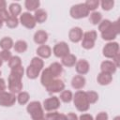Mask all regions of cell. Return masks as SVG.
Here are the masks:
<instances>
[{"label": "cell", "mask_w": 120, "mask_h": 120, "mask_svg": "<svg viewBox=\"0 0 120 120\" xmlns=\"http://www.w3.org/2000/svg\"><path fill=\"white\" fill-rule=\"evenodd\" d=\"M119 60H120V53H117V54L112 58V63L115 65V67H116V68H118V67H119V65H120Z\"/></svg>", "instance_id": "obj_46"}, {"label": "cell", "mask_w": 120, "mask_h": 120, "mask_svg": "<svg viewBox=\"0 0 120 120\" xmlns=\"http://www.w3.org/2000/svg\"><path fill=\"white\" fill-rule=\"evenodd\" d=\"M28 113L31 115L33 120H41L44 118V112L42 105L39 101H32L27 105L26 108Z\"/></svg>", "instance_id": "obj_3"}, {"label": "cell", "mask_w": 120, "mask_h": 120, "mask_svg": "<svg viewBox=\"0 0 120 120\" xmlns=\"http://www.w3.org/2000/svg\"><path fill=\"white\" fill-rule=\"evenodd\" d=\"M2 64H3V61H2V60H1V58H0V67L2 66Z\"/></svg>", "instance_id": "obj_51"}, {"label": "cell", "mask_w": 120, "mask_h": 120, "mask_svg": "<svg viewBox=\"0 0 120 120\" xmlns=\"http://www.w3.org/2000/svg\"><path fill=\"white\" fill-rule=\"evenodd\" d=\"M89 68H90L89 63L85 59H80L75 64V69H76L77 73L80 75H84V74L88 73Z\"/></svg>", "instance_id": "obj_13"}, {"label": "cell", "mask_w": 120, "mask_h": 120, "mask_svg": "<svg viewBox=\"0 0 120 120\" xmlns=\"http://www.w3.org/2000/svg\"><path fill=\"white\" fill-rule=\"evenodd\" d=\"M30 65L33 66L34 68H36L37 69H38V70L41 71L42 68H43V67H44V62H43V60L41 58H39V57L37 56V57H33L32 58Z\"/></svg>", "instance_id": "obj_32"}, {"label": "cell", "mask_w": 120, "mask_h": 120, "mask_svg": "<svg viewBox=\"0 0 120 120\" xmlns=\"http://www.w3.org/2000/svg\"><path fill=\"white\" fill-rule=\"evenodd\" d=\"M37 54L39 58H49L52 54V49L48 45H40L37 49Z\"/></svg>", "instance_id": "obj_18"}, {"label": "cell", "mask_w": 120, "mask_h": 120, "mask_svg": "<svg viewBox=\"0 0 120 120\" xmlns=\"http://www.w3.org/2000/svg\"><path fill=\"white\" fill-rule=\"evenodd\" d=\"M73 98V94L69 90H63L60 94V99L65 103H69Z\"/></svg>", "instance_id": "obj_30"}, {"label": "cell", "mask_w": 120, "mask_h": 120, "mask_svg": "<svg viewBox=\"0 0 120 120\" xmlns=\"http://www.w3.org/2000/svg\"><path fill=\"white\" fill-rule=\"evenodd\" d=\"M9 13L8 12V10L6 9V8H4V9H0V20L2 21V22H7L8 21V19L9 18Z\"/></svg>", "instance_id": "obj_42"}, {"label": "cell", "mask_w": 120, "mask_h": 120, "mask_svg": "<svg viewBox=\"0 0 120 120\" xmlns=\"http://www.w3.org/2000/svg\"><path fill=\"white\" fill-rule=\"evenodd\" d=\"M66 120H78V116L73 112H69L66 115Z\"/></svg>", "instance_id": "obj_45"}, {"label": "cell", "mask_w": 120, "mask_h": 120, "mask_svg": "<svg viewBox=\"0 0 120 120\" xmlns=\"http://www.w3.org/2000/svg\"><path fill=\"white\" fill-rule=\"evenodd\" d=\"M39 73H40V70L37 69L36 68H34L31 65H29L27 67V68H26V75L31 80H34V79L38 78V76L39 75Z\"/></svg>", "instance_id": "obj_29"}, {"label": "cell", "mask_w": 120, "mask_h": 120, "mask_svg": "<svg viewBox=\"0 0 120 120\" xmlns=\"http://www.w3.org/2000/svg\"><path fill=\"white\" fill-rule=\"evenodd\" d=\"M27 43L26 41L24 40H18L15 42V44L13 45V48H14V51L16 52H19V53H22L24 52L26 50H27Z\"/></svg>", "instance_id": "obj_26"}, {"label": "cell", "mask_w": 120, "mask_h": 120, "mask_svg": "<svg viewBox=\"0 0 120 120\" xmlns=\"http://www.w3.org/2000/svg\"><path fill=\"white\" fill-rule=\"evenodd\" d=\"M96 120H108V114L104 112H98L96 116Z\"/></svg>", "instance_id": "obj_43"}, {"label": "cell", "mask_w": 120, "mask_h": 120, "mask_svg": "<svg viewBox=\"0 0 120 120\" xmlns=\"http://www.w3.org/2000/svg\"><path fill=\"white\" fill-rule=\"evenodd\" d=\"M61 62H62V64H61L62 66H65V67H68V68H71V67L75 66V64L77 62V58H76V56L74 54L68 53L66 56L62 57Z\"/></svg>", "instance_id": "obj_21"}, {"label": "cell", "mask_w": 120, "mask_h": 120, "mask_svg": "<svg viewBox=\"0 0 120 120\" xmlns=\"http://www.w3.org/2000/svg\"><path fill=\"white\" fill-rule=\"evenodd\" d=\"M17 100L15 94L11 92H0V106L3 107H11Z\"/></svg>", "instance_id": "obj_7"}, {"label": "cell", "mask_w": 120, "mask_h": 120, "mask_svg": "<svg viewBox=\"0 0 120 120\" xmlns=\"http://www.w3.org/2000/svg\"><path fill=\"white\" fill-rule=\"evenodd\" d=\"M40 2L38 0H26L24 2V7L28 11H36L38 9Z\"/></svg>", "instance_id": "obj_23"}, {"label": "cell", "mask_w": 120, "mask_h": 120, "mask_svg": "<svg viewBox=\"0 0 120 120\" xmlns=\"http://www.w3.org/2000/svg\"><path fill=\"white\" fill-rule=\"evenodd\" d=\"M52 52L56 57L62 58L69 53V47H68V43H66L65 41H61L54 45V47L52 49Z\"/></svg>", "instance_id": "obj_9"}, {"label": "cell", "mask_w": 120, "mask_h": 120, "mask_svg": "<svg viewBox=\"0 0 120 120\" xmlns=\"http://www.w3.org/2000/svg\"><path fill=\"white\" fill-rule=\"evenodd\" d=\"M60 107V99L57 97H52L43 101V108L47 112L56 111Z\"/></svg>", "instance_id": "obj_10"}, {"label": "cell", "mask_w": 120, "mask_h": 120, "mask_svg": "<svg viewBox=\"0 0 120 120\" xmlns=\"http://www.w3.org/2000/svg\"><path fill=\"white\" fill-rule=\"evenodd\" d=\"M23 73H24V69L22 66L11 69L8 76V90L11 93L19 94L20 92H22V78L23 76Z\"/></svg>", "instance_id": "obj_1"}, {"label": "cell", "mask_w": 120, "mask_h": 120, "mask_svg": "<svg viewBox=\"0 0 120 120\" xmlns=\"http://www.w3.org/2000/svg\"><path fill=\"white\" fill-rule=\"evenodd\" d=\"M45 120H66V114L59 113L58 112H49L44 116Z\"/></svg>", "instance_id": "obj_27"}, {"label": "cell", "mask_w": 120, "mask_h": 120, "mask_svg": "<svg viewBox=\"0 0 120 120\" xmlns=\"http://www.w3.org/2000/svg\"><path fill=\"white\" fill-rule=\"evenodd\" d=\"M7 88V85H6V82L4 79L0 78V92H4Z\"/></svg>", "instance_id": "obj_47"}, {"label": "cell", "mask_w": 120, "mask_h": 120, "mask_svg": "<svg viewBox=\"0 0 120 120\" xmlns=\"http://www.w3.org/2000/svg\"><path fill=\"white\" fill-rule=\"evenodd\" d=\"M2 26H3V22L0 20V28H2Z\"/></svg>", "instance_id": "obj_50"}, {"label": "cell", "mask_w": 120, "mask_h": 120, "mask_svg": "<svg viewBox=\"0 0 120 120\" xmlns=\"http://www.w3.org/2000/svg\"><path fill=\"white\" fill-rule=\"evenodd\" d=\"M6 24L8 27L9 28H16L19 24V20L17 17H13V16H9V18L8 19V21L6 22Z\"/></svg>", "instance_id": "obj_36"}, {"label": "cell", "mask_w": 120, "mask_h": 120, "mask_svg": "<svg viewBox=\"0 0 120 120\" xmlns=\"http://www.w3.org/2000/svg\"><path fill=\"white\" fill-rule=\"evenodd\" d=\"M97 81L100 85H108L112 81V76L109 73L105 72H99L97 77Z\"/></svg>", "instance_id": "obj_19"}, {"label": "cell", "mask_w": 120, "mask_h": 120, "mask_svg": "<svg viewBox=\"0 0 120 120\" xmlns=\"http://www.w3.org/2000/svg\"><path fill=\"white\" fill-rule=\"evenodd\" d=\"M69 14L73 19H82L89 15V10L84 5V3L74 5L70 8Z\"/></svg>", "instance_id": "obj_5"}, {"label": "cell", "mask_w": 120, "mask_h": 120, "mask_svg": "<svg viewBox=\"0 0 120 120\" xmlns=\"http://www.w3.org/2000/svg\"><path fill=\"white\" fill-rule=\"evenodd\" d=\"M103 55L107 58H113L117 53H119V44L117 42L110 41L102 49Z\"/></svg>", "instance_id": "obj_6"}, {"label": "cell", "mask_w": 120, "mask_h": 120, "mask_svg": "<svg viewBox=\"0 0 120 120\" xmlns=\"http://www.w3.org/2000/svg\"><path fill=\"white\" fill-rule=\"evenodd\" d=\"M119 32H120L119 21L117 20V21L112 22L111 26H110L107 30L101 32V38H102L104 40H107V41L110 42V41H112V40L117 37V35L119 34Z\"/></svg>", "instance_id": "obj_4"}, {"label": "cell", "mask_w": 120, "mask_h": 120, "mask_svg": "<svg viewBox=\"0 0 120 120\" xmlns=\"http://www.w3.org/2000/svg\"><path fill=\"white\" fill-rule=\"evenodd\" d=\"M79 120H94V118H93V116H92L91 114H89V113H82V114L80 116Z\"/></svg>", "instance_id": "obj_44"}, {"label": "cell", "mask_w": 120, "mask_h": 120, "mask_svg": "<svg viewBox=\"0 0 120 120\" xmlns=\"http://www.w3.org/2000/svg\"><path fill=\"white\" fill-rule=\"evenodd\" d=\"M49 70L50 72L52 73V75L54 77V78H57L59 77L62 72H63V66L58 63V62H54V63H52L50 66H49Z\"/></svg>", "instance_id": "obj_20"}, {"label": "cell", "mask_w": 120, "mask_h": 120, "mask_svg": "<svg viewBox=\"0 0 120 120\" xmlns=\"http://www.w3.org/2000/svg\"><path fill=\"white\" fill-rule=\"evenodd\" d=\"M85 95H86V98H87L89 104H94L98 99V95L95 91H87V92H85Z\"/></svg>", "instance_id": "obj_34"}, {"label": "cell", "mask_w": 120, "mask_h": 120, "mask_svg": "<svg viewBox=\"0 0 120 120\" xmlns=\"http://www.w3.org/2000/svg\"><path fill=\"white\" fill-rule=\"evenodd\" d=\"M98 38V34L95 30H92V31H88V32H85L83 35H82V38L84 39H89V40H93V41H96Z\"/></svg>", "instance_id": "obj_38"}, {"label": "cell", "mask_w": 120, "mask_h": 120, "mask_svg": "<svg viewBox=\"0 0 120 120\" xmlns=\"http://www.w3.org/2000/svg\"><path fill=\"white\" fill-rule=\"evenodd\" d=\"M12 57L11 55V52L9 51H7V50H3L0 52V58L2 61H6V62H8L10 60V58Z\"/></svg>", "instance_id": "obj_41"}, {"label": "cell", "mask_w": 120, "mask_h": 120, "mask_svg": "<svg viewBox=\"0 0 120 120\" xmlns=\"http://www.w3.org/2000/svg\"><path fill=\"white\" fill-rule=\"evenodd\" d=\"M22 66V60H21V57L15 55V56H12L10 58V60L8 61V67L10 68V69H13L15 68H18Z\"/></svg>", "instance_id": "obj_33"}, {"label": "cell", "mask_w": 120, "mask_h": 120, "mask_svg": "<svg viewBox=\"0 0 120 120\" xmlns=\"http://www.w3.org/2000/svg\"><path fill=\"white\" fill-rule=\"evenodd\" d=\"M29 98H30V96H29V94H28L27 92H25V91L20 92V93L18 94V96H17V100H18L19 104H21V105L26 104V103L29 101Z\"/></svg>", "instance_id": "obj_31"}, {"label": "cell", "mask_w": 120, "mask_h": 120, "mask_svg": "<svg viewBox=\"0 0 120 120\" xmlns=\"http://www.w3.org/2000/svg\"><path fill=\"white\" fill-rule=\"evenodd\" d=\"M89 21L92 24L94 25H97V24H99V22L102 21V15L100 12L98 11H93L91 14H90V17H89Z\"/></svg>", "instance_id": "obj_28"}, {"label": "cell", "mask_w": 120, "mask_h": 120, "mask_svg": "<svg viewBox=\"0 0 120 120\" xmlns=\"http://www.w3.org/2000/svg\"><path fill=\"white\" fill-rule=\"evenodd\" d=\"M84 5L86 6V8H88L89 11L90 10L91 11H95L98 8V5H99V1L98 0H87L84 3Z\"/></svg>", "instance_id": "obj_35"}, {"label": "cell", "mask_w": 120, "mask_h": 120, "mask_svg": "<svg viewBox=\"0 0 120 120\" xmlns=\"http://www.w3.org/2000/svg\"><path fill=\"white\" fill-rule=\"evenodd\" d=\"M94 46H95V41L82 38V47L83 49H85V50H90V49L94 48Z\"/></svg>", "instance_id": "obj_40"}, {"label": "cell", "mask_w": 120, "mask_h": 120, "mask_svg": "<svg viewBox=\"0 0 120 120\" xmlns=\"http://www.w3.org/2000/svg\"><path fill=\"white\" fill-rule=\"evenodd\" d=\"M14 43H13V40L11 38L9 37H5L3 38L1 40H0V47L3 49V50H7V51H9L12 47H13Z\"/></svg>", "instance_id": "obj_24"}, {"label": "cell", "mask_w": 120, "mask_h": 120, "mask_svg": "<svg viewBox=\"0 0 120 120\" xmlns=\"http://www.w3.org/2000/svg\"><path fill=\"white\" fill-rule=\"evenodd\" d=\"M48 40V34L44 30H38L34 35V41L38 45H43Z\"/></svg>", "instance_id": "obj_17"}, {"label": "cell", "mask_w": 120, "mask_h": 120, "mask_svg": "<svg viewBox=\"0 0 120 120\" xmlns=\"http://www.w3.org/2000/svg\"><path fill=\"white\" fill-rule=\"evenodd\" d=\"M73 103H74V106L76 107V109L80 112H86L89 107H90V104L87 100V98H86V95H85V92L84 91H77L74 96H73Z\"/></svg>", "instance_id": "obj_2"}, {"label": "cell", "mask_w": 120, "mask_h": 120, "mask_svg": "<svg viewBox=\"0 0 120 120\" xmlns=\"http://www.w3.org/2000/svg\"><path fill=\"white\" fill-rule=\"evenodd\" d=\"M54 79H55V78L52 75V73L50 72L49 68H45V69L42 71V73H41L40 82H41V84H42L43 86H45V88H46Z\"/></svg>", "instance_id": "obj_15"}, {"label": "cell", "mask_w": 120, "mask_h": 120, "mask_svg": "<svg viewBox=\"0 0 120 120\" xmlns=\"http://www.w3.org/2000/svg\"><path fill=\"white\" fill-rule=\"evenodd\" d=\"M65 89V83L62 80L59 79H54L47 87L46 90L49 93H58V92H62Z\"/></svg>", "instance_id": "obj_11"}, {"label": "cell", "mask_w": 120, "mask_h": 120, "mask_svg": "<svg viewBox=\"0 0 120 120\" xmlns=\"http://www.w3.org/2000/svg\"><path fill=\"white\" fill-rule=\"evenodd\" d=\"M111 24H112V22L110 21V20H102L100 22H99V24H98V30L100 31V33L101 32H103V31H105V30H107L110 26H111Z\"/></svg>", "instance_id": "obj_39"}, {"label": "cell", "mask_w": 120, "mask_h": 120, "mask_svg": "<svg viewBox=\"0 0 120 120\" xmlns=\"http://www.w3.org/2000/svg\"><path fill=\"white\" fill-rule=\"evenodd\" d=\"M85 82V78L82 75H76L71 80V86L76 90H80L84 87Z\"/></svg>", "instance_id": "obj_16"}, {"label": "cell", "mask_w": 120, "mask_h": 120, "mask_svg": "<svg viewBox=\"0 0 120 120\" xmlns=\"http://www.w3.org/2000/svg\"><path fill=\"white\" fill-rule=\"evenodd\" d=\"M100 69H101V72H105V73H109V74L112 75L113 73H115L117 68L112 63V61L106 60L100 64Z\"/></svg>", "instance_id": "obj_14"}, {"label": "cell", "mask_w": 120, "mask_h": 120, "mask_svg": "<svg viewBox=\"0 0 120 120\" xmlns=\"http://www.w3.org/2000/svg\"><path fill=\"white\" fill-rule=\"evenodd\" d=\"M82 35H83V33H82V28L77 27V26L76 27H72L68 32V38H69V40L71 42L77 43V42L82 40Z\"/></svg>", "instance_id": "obj_12"}, {"label": "cell", "mask_w": 120, "mask_h": 120, "mask_svg": "<svg viewBox=\"0 0 120 120\" xmlns=\"http://www.w3.org/2000/svg\"><path fill=\"white\" fill-rule=\"evenodd\" d=\"M33 16L36 20V22H38V23H42L47 20V12L42 8L37 9Z\"/></svg>", "instance_id": "obj_22"}, {"label": "cell", "mask_w": 120, "mask_h": 120, "mask_svg": "<svg viewBox=\"0 0 120 120\" xmlns=\"http://www.w3.org/2000/svg\"><path fill=\"white\" fill-rule=\"evenodd\" d=\"M6 6H7L6 1H5V0H0V9L6 8Z\"/></svg>", "instance_id": "obj_48"}, {"label": "cell", "mask_w": 120, "mask_h": 120, "mask_svg": "<svg viewBox=\"0 0 120 120\" xmlns=\"http://www.w3.org/2000/svg\"><path fill=\"white\" fill-rule=\"evenodd\" d=\"M0 76H1V70H0Z\"/></svg>", "instance_id": "obj_52"}, {"label": "cell", "mask_w": 120, "mask_h": 120, "mask_svg": "<svg viewBox=\"0 0 120 120\" xmlns=\"http://www.w3.org/2000/svg\"><path fill=\"white\" fill-rule=\"evenodd\" d=\"M113 120H120V116H115L113 118Z\"/></svg>", "instance_id": "obj_49"}, {"label": "cell", "mask_w": 120, "mask_h": 120, "mask_svg": "<svg viewBox=\"0 0 120 120\" xmlns=\"http://www.w3.org/2000/svg\"><path fill=\"white\" fill-rule=\"evenodd\" d=\"M100 5H101V8L103 10H110L113 8L114 6V1L113 0H103L100 2Z\"/></svg>", "instance_id": "obj_37"}, {"label": "cell", "mask_w": 120, "mask_h": 120, "mask_svg": "<svg viewBox=\"0 0 120 120\" xmlns=\"http://www.w3.org/2000/svg\"><path fill=\"white\" fill-rule=\"evenodd\" d=\"M19 22L22 26H24L27 29H33L37 23L34 16L30 12H22L20 16Z\"/></svg>", "instance_id": "obj_8"}, {"label": "cell", "mask_w": 120, "mask_h": 120, "mask_svg": "<svg viewBox=\"0 0 120 120\" xmlns=\"http://www.w3.org/2000/svg\"><path fill=\"white\" fill-rule=\"evenodd\" d=\"M8 10H9V13H10V16H13V17H17L18 15L21 14L22 12V7L20 4L18 3H11L8 7Z\"/></svg>", "instance_id": "obj_25"}]
</instances>
